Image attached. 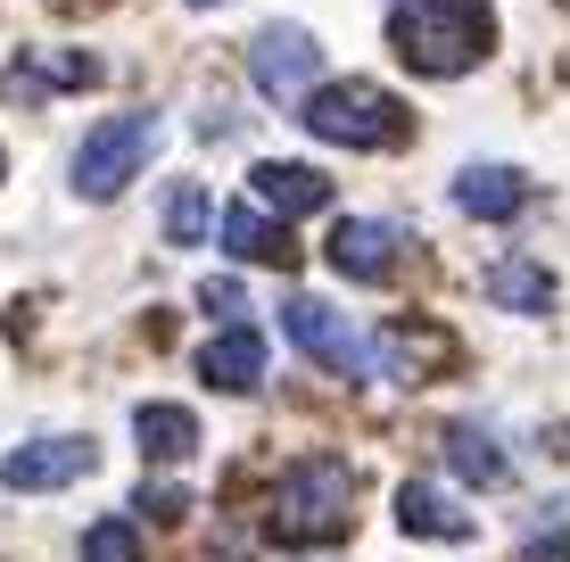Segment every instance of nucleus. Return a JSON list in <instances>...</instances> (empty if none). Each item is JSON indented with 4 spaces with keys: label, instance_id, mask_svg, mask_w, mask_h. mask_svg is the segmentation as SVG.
<instances>
[{
    "label": "nucleus",
    "instance_id": "nucleus-1",
    "mask_svg": "<svg viewBox=\"0 0 570 562\" xmlns=\"http://www.w3.org/2000/svg\"><path fill=\"white\" fill-rule=\"evenodd\" d=\"M389 42L414 75H471L497 50V17H488V0H405Z\"/></svg>",
    "mask_w": 570,
    "mask_h": 562
},
{
    "label": "nucleus",
    "instance_id": "nucleus-2",
    "mask_svg": "<svg viewBox=\"0 0 570 562\" xmlns=\"http://www.w3.org/2000/svg\"><path fill=\"white\" fill-rule=\"evenodd\" d=\"M298 125L331 149H397L405 132H414V116L381 83H314L298 100Z\"/></svg>",
    "mask_w": 570,
    "mask_h": 562
},
{
    "label": "nucleus",
    "instance_id": "nucleus-3",
    "mask_svg": "<svg viewBox=\"0 0 570 562\" xmlns=\"http://www.w3.org/2000/svg\"><path fill=\"white\" fill-rule=\"evenodd\" d=\"M157 132L166 125H157L149 108H125V116H108L100 132H83V149H75V190H83V199H116V190L157 158Z\"/></svg>",
    "mask_w": 570,
    "mask_h": 562
},
{
    "label": "nucleus",
    "instance_id": "nucleus-4",
    "mask_svg": "<svg viewBox=\"0 0 570 562\" xmlns=\"http://www.w3.org/2000/svg\"><path fill=\"white\" fill-rule=\"evenodd\" d=\"M282 332L298 339V356L331 364L340 381H372V373H381V347H372L356 323L340 315V306H323V298H289V306H282Z\"/></svg>",
    "mask_w": 570,
    "mask_h": 562
},
{
    "label": "nucleus",
    "instance_id": "nucleus-5",
    "mask_svg": "<svg viewBox=\"0 0 570 562\" xmlns=\"http://www.w3.org/2000/svg\"><path fill=\"white\" fill-rule=\"evenodd\" d=\"M347 530V463H298L273 496V538H331Z\"/></svg>",
    "mask_w": 570,
    "mask_h": 562
},
{
    "label": "nucleus",
    "instance_id": "nucleus-6",
    "mask_svg": "<svg viewBox=\"0 0 570 562\" xmlns=\"http://www.w3.org/2000/svg\"><path fill=\"white\" fill-rule=\"evenodd\" d=\"M248 75H257L265 100L298 108L306 91L323 83V50H314V33H306V26H265L257 42H248Z\"/></svg>",
    "mask_w": 570,
    "mask_h": 562
},
{
    "label": "nucleus",
    "instance_id": "nucleus-7",
    "mask_svg": "<svg viewBox=\"0 0 570 562\" xmlns=\"http://www.w3.org/2000/svg\"><path fill=\"white\" fill-rule=\"evenodd\" d=\"M91 463H100V455H91V438H33V447H9V455H0V489H17V496L75 489Z\"/></svg>",
    "mask_w": 570,
    "mask_h": 562
},
{
    "label": "nucleus",
    "instance_id": "nucleus-8",
    "mask_svg": "<svg viewBox=\"0 0 570 562\" xmlns=\"http://www.w3.org/2000/svg\"><path fill=\"white\" fill-rule=\"evenodd\" d=\"M331 274H347V282H381L389 265H397V224H381V216H347L340 231H331Z\"/></svg>",
    "mask_w": 570,
    "mask_h": 562
},
{
    "label": "nucleus",
    "instance_id": "nucleus-9",
    "mask_svg": "<svg viewBox=\"0 0 570 562\" xmlns=\"http://www.w3.org/2000/svg\"><path fill=\"white\" fill-rule=\"evenodd\" d=\"M224 248L240 265H298V240H289L282 231V216H273V207H257V199H240V207H224Z\"/></svg>",
    "mask_w": 570,
    "mask_h": 562
},
{
    "label": "nucleus",
    "instance_id": "nucleus-10",
    "mask_svg": "<svg viewBox=\"0 0 570 562\" xmlns=\"http://www.w3.org/2000/svg\"><path fill=\"white\" fill-rule=\"evenodd\" d=\"M199 381H207V390H257V381H265V332H257V323L215 332L199 347Z\"/></svg>",
    "mask_w": 570,
    "mask_h": 562
},
{
    "label": "nucleus",
    "instance_id": "nucleus-11",
    "mask_svg": "<svg viewBox=\"0 0 570 562\" xmlns=\"http://www.w3.org/2000/svg\"><path fill=\"white\" fill-rule=\"evenodd\" d=\"M248 199L273 207V216H314V207L331 199V183L314 166H282V158H265V166H248Z\"/></svg>",
    "mask_w": 570,
    "mask_h": 562
},
{
    "label": "nucleus",
    "instance_id": "nucleus-12",
    "mask_svg": "<svg viewBox=\"0 0 570 562\" xmlns=\"http://www.w3.org/2000/svg\"><path fill=\"white\" fill-rule=\"evenodd\" d=\"M455 207H463V216H480V224H504V216H521V207H529V183L513 166H463L455 174Z\"/></svg>",
    "mask_w": 570,
    "mask_h": 562
},
{
    "label": "nucleus",
    "instance_id": "nucleus-13",
    "mask_svg": "<svg viewBox=\"0 0 570 562\" xmlns=\"http://www.w3.org/2000/svg\"><path fill=\"white\" fill-rule=\"evenodd\" d=\"M397 521L414 538H471V513H455V496L430 489V480H405L397 489Z\"/></svg>",
    "mask_w": 570,
    "mask_h": 562
},
{
    "label": "nucleus",
    "instance_id": "nucleus-14",
    "mask_svg": "<svg viewBox=\"0 0 570 562\" xmlns=\"http://www.w3.org/2000/svg\"><path fill=\"white\" fill-rule=\"evenodd\" d=\"M132 438H141L149 463H183L199 447V422H190L183 405H141V414H132Z\"/></svg>",
    "mask_w": 570,
    "mask_h": 562
},
{
    "label": "nucleus",
    "instance_id": "nucleus-15",
    "mask_svg": "<svg viewBox=\"0 0 570 562\" xmlns=\"http://www.w3.org/2000/svg\"><path fill=\"white\" fill-rule=\"evenodd\" d=\"M446 463H455L471 489H504V480H513V463L497 455V438H488L480 422H455V431H446Z\"/></svg>",
    "mask_w": 570,
    "mask_h": 562
},
{
    "label": "nucleus",
    "instance_id": "nucleus-16",
    "mask_svg": "<svg viewBox=\"0 0 570 562\" xmlns=\"http://www.w3.org/2000/svg\"><path fill=\"white\" fill-rule=\"evenodd\" d=\"M488 298L521 306V315H546V306H554V282H546L538 265H497V274H488Z\"/></svg>",
    "mask_w": 570,
    "mask_h": 562
},
{
    "label": "nucleus",
    "instance_id": "nucleus-17",
    "mask_svg": "<svg viewBox=\"0 0 570 562\" xmlns=\"http://www.w3.org/2000/svg\"><path fill=\"white\" fill-rule=\"evenodd\" d=\"M207 231H215V216H207V190H199V183H183V190L166 199V240H174V248H199Z\"/></svg>",
    "mask_w": 570,
    "mask_h": 562
},
{
    "label": "nucleus",
    "instance_id": "nucleus-18",
    "mask_svg": "<svg viewBox=\"0 0 570 562\" xmlns=\"http://www.w3.org/2000/svg\"><path fill=\"white\" fill-rule=\"evenodd\" d=\"M83 562H141V530H132V521H100V530H83Z\"/></svg>",
    "mask_w": 570,
    "mask_h": 562
},
{
    "label": "nucleus",
    "instance_id": "nucleus-19",
    "mask_svg": "<svg viewBox=\"0 0 570 562\" xmlns=\"http://www.w3.org/2000/svg\"><path fill=\"white\" fill-rule=\"evenodd\" d=\"M199 298L215 306V315H240V306H248V298H240V282H207V289H199Z\"/></svg>",
    "mask_w": 570,
    "mask_h": 562
},
{
    "label": "nucleus",
    "instance_id": "nucleus-20",
    "mask_svg": "<svg viewBox=\"0 0 570 562\" xmlns=\"http://www.w3.org/2000/svg\"><path fill=\"white\" fill-rule=\"evenodd\" d=\"M183 9H224V0H183Z\"/></svg>",
    "mask_w": 570,
    "mask_h": 562
}]
</instances>
